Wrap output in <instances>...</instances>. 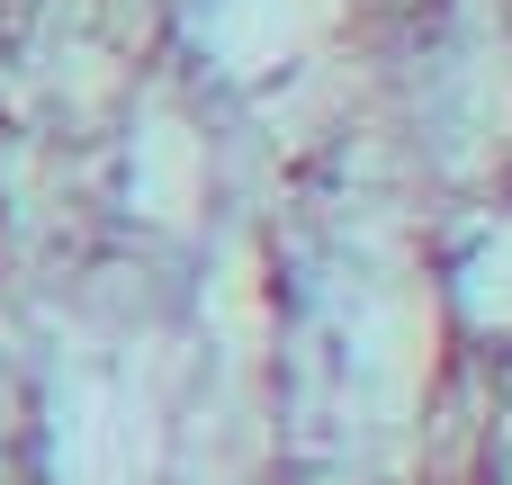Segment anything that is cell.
Instances as JSON below:
<instances>
[{
  "label": "cell",
  "mask_w": 512,
  "mask_h": 485,
  "mask_svg": "<svg viewBox=\"0 0 512 485\" xmlns=\"http://www.w3.org/2000/svg\"><path fill=\"white\" fill-rule=\"evenodd\" d=\"M306 378L324 387V432H342L351 459L369 441H405L432 387V315L396 279H351V297L306 342Z\"/></svg>",
  "instance_id": "cell-1"
},
{
  "label": "cell",
  "mask_w": 512,
  "mask_h": 485,
  "mask_svg": "<svg viewBox=\"0 0 512 485\" xmlns=\"http://www.w3.org/2000/svg\"><path fill=\"white\" fill-rule=\"evenodd\" d=\"M468 315L477 324H512V225L468 261Z\"/></svg>",
  "instance_id": "cell-2"
}]
</instances>
